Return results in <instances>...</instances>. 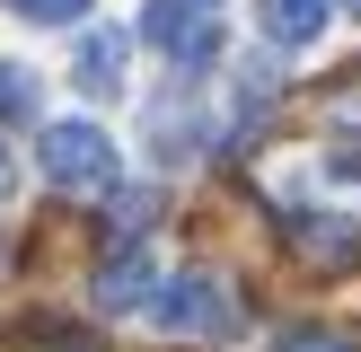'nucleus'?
<instances>
[{
    "mask_svg": "<svg viewBox=\"0 0 361 352\" xmlns=\"http://www.w3.org/2000/svg\"><path fill=\"white\" fill-rule=\"evenodd\" d=\"M123 53H133V35H123V27H97L80 44V62H71V80H80L88 97H115V88H123Z\"/></svg>",
    "mask_w": 361,
    "mask_h": 352,
    "instance_id": "nucleus-5",
    "label": "nucleus"
},
{
    "mask_svg": "<svg viewBox=\"0 0 361 352\" xmlns=\"http://www.w3.org/2000/svg\"><path fill=\"white\" fill-rule=\"evenodd\" d=\"M282 352H361V344H353V334H326V326H291Z\"/></svg>",
    "mask_w": 361,
    "mask_h": 352,
    "instance_id": "nucleus-11",
    "label": "nucleus"
},
{
    "mask_svg": "<svg viewBox=\"0 0 361 352\" xmlns=\"http://www.w3.org/2000/svg\"><path fill=\"white\" fill-rule=\"evenodd\" d=\"M35 106H44V88H35V70H18V62H0V123H27Z\"/></svg>",
    "mask_w": 361,
    "mask_h": 352,
    "instance_id": "nucleus-9",
    "label": "nucleus"
},
{
    "mask_svg": "<svg viewBox=\"0 0 361 352\" xmlns=\"http://www.w3.org/2000/svg\"><path fill=\"white\" fill-rule=\"evenodd\" d=\"M141 35H150L168 62H185V70L221 62V27H212V9H194V0H159V9L141 18Z\"/></svg>",
    "mask_w": 361,
    "mask_h": 352,
    "instance_id": "nucleus-3",
    "label": "nucleus"
},
{
    "mask_svg": "<svg viewBox=\"0 0 361 352\" xmlns=\"http://www.w3.org/2000/svg\"><path fill=\"white\" fill-rule=\"evenodd\" d=\"M282 229H291V246H300V256H317V264H353V256H361V238L335 220V211H291Z\"/></svg>",
    "mask_w": 361,
    "mask_h": 352,
    "instance_id": "nucleus-6",
    "label": "nucleus"
},
{
    "mask_svg": "<svg viewBox=\"0 0 361 352\" xmlns=\"http://www.w3.org/2000/svg\"><path fill=\"white\" fill-rule=\"evenodd\" d=\"M194 9H221V0H194Z\"/></svg>",
    "mask_w": 361,
    "mask_h": 352,
    "instance_id": "nucleus-14",
    "label": "nucleus"
},
{
    "mask_svg": "<svg viewBox=\"0 0 361 352\" xmlns=\"http://www.w3.org/2000/svg\"><path fill=\"white\" fill-rule=\"evenodd\" d=\"M344 9H361V0H344Z\"/></svg>",
    "mask_w": 361,
    "mask_h": 352,
    "instance_id": "nucleus-15",
    "label": "nucleus"
},
{
    "mask_svg": "<svg viewBox=\"0 0 361 352\" xmlns=\"http://www.w3.org/2000/svg\"><path fill=\"white\" fill-rule=\"evenodd\" d=\"M18 18H35V27H71V18H88V0H9Z\"/></svg>",
    "mask_w": 361,
    "mask_h": 352,
    "instance_id": "nucleus-10",
    "label": "nucleus"
},
{
    "mask_svg": "<svg viewBox=\"0 0 361 352\" xmlns=\"http://www.w3.org/2000/svg\"><path fill=\"white\" fill-rule=\"evenodd\" d=\"M44 176L62 194H106L115 185V141H106L97 123H53L44 132Z\"/></svg>",
    "mask_w": 361,
    "mask_h": 352,
    "instance_id": "nucleus-1",
    "label": "nucleus"
},
{
    "mask_svg": "<svg viewBox=\"0 0 361 352\" xmlns=\"http://www.w3.org/2000/svg\"><path fill=\"white\" fill-rule=\"evenodd\" d=\"M326 9H335V0H256V27L274 35L282 53H300V44L326 35Z\"/></svg>",
    "mask_w": 361,
    "mask_h": 352,
    "instance_id": "nucleus-4",
    "label": "nucleus"
},
{
    "mask_svg": "<svg viewBox=\"0 0 361 352\" xmlns=\"http://www.w3.org/2000/svg\"><path fill=\"white\" fill-rule=\"evenodd\" d=\"M150 282H159V264L141 256V246H123V256L97 273V308H141V299H150Z\"/></svg>",
    "mask_w": 361,
    "mask_h": 352,
    "instance_id": "nucleus-7",
    "label": "nucleus"
},
{
    "mask_svg": "<svg viewBox=\"0 0 361 352\" xmlns=\"http://www.w3.org/2000/svg\"><path fill=\"white\" fill-rule=\"evenodd\" d=\"M326 123H344V132H361V88H344V97H326Z\"/></svg>",
    "mask_w": 361,
    "mask_h": 352,
    "instance_id": "nucleus-12",
    "label": "nucleus"
},
{
    "mask_svg": "<svg viewBox=\"0 0 361 352\" xmlns=\"http://www.w3.org/2000/svg\"><path fill=\"white\" fill-rule=\"evenodd\" d=\"M9 176H18V168H9V150H0V194H9Z\"/></svg>",
    "mask_w": 361,
    "mask_h": 352,
    "instance_id": "nucleus-13",
    "label": "nucleus"
},
{
    "mask_svg": "<svg viewBox=\"0 0 361 352\" xmlns=\"http://www.w3.org/2000/svg\"><path fill=\"white\" fill-rule=\"evenodd\" d=\"M150 211H159V194H150V185L115 194V203H106V238H141V229H150Z\"/></svg>",
    "mask_w": 361,
    "mask_h": 352,
    "instance_id": "nucleus-8",
    "label": "nucleus"
},
{
    "mask_svg": "<svg viewBox=\"0 0 361 352\" xmlns=\"http://www.w3.org/2000/svg\"><path fill=\"white\" fill-rule=\"evenodd\" d=\"M150 317L168 334H229L238 326V308H229V291L212 273H176V282H159L150 291Z\"/></svg>",
    "mask_w": 361,
    "mask_h": 352,
    "instance_id": "nucleus-2",
    "label": "nucleus"
}]
</instances>
